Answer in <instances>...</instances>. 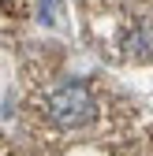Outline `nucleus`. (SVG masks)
I'll return each mask as SVG.
<instances>
[{"label": "nucleus", "instance_id": "1", "mask_svg": "<svg viewBox=\"0 0 153 156\" xmlns=\"http://www.w3.org/2000/svg\"><path fill=\"white\" fill-rule=\"evenodd\" d=\"M93 112H97V104H93V93H90L86 82H64L49 97V119L56 126H64V130L86 126L93 119Z\"/></svg>", "mask_w": 153, "mask_h": 156}, {"label": "nucleus", "instance_id": "2", "mask_svg": "<svg viewBox=\"0 0 153 156\" xmlns=\"http://www.w3.org/2000/svg\"><path fill=\"white\" fill-rule=\"evenodd\" d=\"M127 52H138V56H153V19L138 23V30L127 37Z\"/></svg>", "mask_w": 153, "mask_h": 156}]
</instances>
